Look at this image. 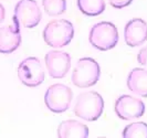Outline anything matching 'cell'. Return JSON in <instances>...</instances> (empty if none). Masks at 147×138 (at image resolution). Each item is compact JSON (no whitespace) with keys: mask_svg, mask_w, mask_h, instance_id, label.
<instances>
[{"mask_svg":"<svg viewBox=\"0 0 147 138\" xmlns=\"http://www.w3.org/2000/svg\"><path fill=\"white\" fill-rule=\"evenodd\" d=\"M104 110L103 97L97 92H83L76 97L74 105V114L79 118L88 122L98 119Z\"/></svg>","mask_w":147,"mask_h":138,"instance_id":"obj_1","label":"cell"},{"mask_svg":"<svg viewBox=\"0 0 147 138\" xmlns=\"http://www.w3.org/2000/svg\"><path fill=\"white\" fill-rule=\"evenodd\" d=\"M74 28L69 20H53L49 22L43 30L45 43L52 48H63L73 39Z\"/></svg>","mask_w":147,"mask_h":138,"instance_id":"obj_2","label":"cell"},{"mask_svg":"<svg viewBox=\"0 0 147 138\" xmlns=\"http://www.w3.org/2000/svg\"><path fill=\"white\" fill-rule=\"evenodd\" d=\"M101 76V67L92 58H82L78 61L72 73V83L75 86L85 88L95 85Z\"/></svg>","mask_w":147,"mask_h":138,"instance_id":"obj_4","label":"cell"},{"mask_svg":"<svg viewBox=\"0 0 147 138\" xmlns=\"http://www.w3.org/2000/svg\"><path fill=\"white\" fill-rule=\"evenodd\" d=\"M21 44L20 26L13 22L12 26L0 29V53L9 54L15 52Z\"/></svg>","mask_w":147,"mask_h":138,"instance_id":"obj_11","label":"cell"},{"mask_svg":"<svg viewBox=\"0 0 147 138\" xmlns=\"http://www.w3.org/2000/svg\"><path fill=\"white\" fill-rule=\"evenodd\" d=\"M41 11L36 0H20L16 5L13 22H17L20 28H34L41 21Z\"/></svg>","mask_w":147,"mask_h":138,"instance_id":"obj_6","label":"cell"},{"mask_svg":"<svg viewBox=\"0 0 147 138\" xmlns=\"http://www.w3.org/2000/svg\"><path fill=\"white\" fill-rule=\"evenodd\" d=\"M115 113L123 120L140 118L145 113V104L131 95H122L115 102Z\"/></svg>","mask_w":147,"mask_h":138,"instance_id":"obj_8","label":"cell"},{"mask_svg":"<svg viewBox=\"0 0 147 138\" xmlns=\"http://www.w3.org/2000/svg\"><path fill=\"white\" fill-rule=\"evenodd\" d=\"M88 40L90 43L100 51L111 50L115 48L118 42L117 28L112 22H98L91 28Z\"/></svg>","mask_w":147,"mask_h":138,"instance_id":"obj_3","label":"cell"},{"mask_svg":"<svg viewBox=\"0 0 147 138\" xmlns=\"http://www.w3.org/2000/svg\"><path fill=\"white\" fill-rule=\"evenodd\" d=\"M126 83L131 92L142 97H147V70L140 67L133 69L127 76Z\"/></svg>","mask_w":147,"mask_h":138,"instance_id":"obj_12","label":"cell"},{"mask_svg":"<svg viewBox=\"0 0 147 138\" xmlns=\"http://www.w3.org/2000/svg\"><path fill=\"white\" fill-rule=\"evenodd\" d=\"M109 1L112 7L116 8V9H122V8L129 6L133 0H109Z\"/></svg>","mask_w":147,"mask_h":138,"instance_id":"obj_17","label":"cell"},{"mask_svg":"<svg viewBox=\"0 0 147 138\" xmlns=\"http://www.w3.org/2000/svg\"><path fill=\"white\" fill-rule=\"evenodd\" d=\"M122 137L134 138V137H144L147 138V124L143 122L133 123L127 125L122 133Z\"/></svg>","mask_w":147,"mask_h":138,"instance_id":"obj_15","label":"cell"},{"mask_svg":"<svg viewBox=\"0 0 147 138\" xmlns=\"http://www.w3.org/2000/svg\"><path fill=\"white\" fill-rule=\"evenodd\" d=\"M73 93L72 90L64 84H54L47 90L44 94V103L53 113H64L70 108Z\"/></svg>","mask_w":147,"mask_h":138,"instance_id":"obj_5","label":"cell"},{"mask_svg":"<svg viewBox=\"0 0 147 138\" xmlns=\"http://www.w3.org/2000/svg\"><path fill=\"white\" fill-rule=\"evenodd\" d=\"M58 137L67 138V137H88V127L85 124L74 120L67 119L59 125L58 127Z\"/></svg>","mask_w":147,"mask_h":138,"instance_id":"obj_13","label":"cell"},{"mask_svg":"<svg viewBox=\"0 0 147 138\" xmlns=\"http://www.w3.org/2000/svg\"><path fill=\"white\" fill-rule=\"evenodd\" d=\"M137 61L140 65L147 66V46L143 48L137 54Z\"/></svg>","mask_w":147,"mask_h":138,"instance_id":"obj_18","label":"cell"},{"mask_svg":"<svg viewBox=\"0 0 147 138\" xmlns=\"http://www.w3.org/2000/svg\"><path fill=\"white\" fill-rule=\"evenodd\" d=\"M78 8L83 15L88 17L101 15L105 10L104 0H78Z\"/></svg>","mask_w":147,"mask_h":138,"instance_id":"obj_14","label":"cell"},{"mask_svg":"<svg viewBox=\"0 0 147 138\" xmlns=\"http://www.w3.org/2000/svg\"><path fill=\"white\" fill-rule=\"evenodd\" d=\"M124 39L131 48L142 45L147 40V22L138 18L129 20L124 29Z\"/></svg>","mask_w":147,"mask_h":138,"instance_id":"obj_10","label":"cell"},{"mask_svg":"<svg viewBox=\"0 0 147 138\" xmlns=\"http://www.w3.org/2000/svg\"><path fill=\"white\" fill-rule=\"evenodd\" d=\"M44 60L49 74L53 79L64 77L71 67V57L64 51L53 50L48 52Z\"/></svg>","mask_w":147,"mask_h":138,"instance_id":"obj_9","label":"cell"},{"mask_svg":"<svg viewBox=\"0 0 147 138\" xmlns=\"http://www.w3.org/2000/svg\"><path fill=\"white\" fill-rule=\"evenodd\" d=\"M44 11L49 15H59L66 10V0H42Z\"/></svg>","mask_w":147,"mask_h":138,"instance_id":"obj_16","label":"cell"},{"mask_svg":"<svg viewBox=\"0 0 147 138\" xmlns=\"http://www.w3.org/2000/svg\"><path fill=\"white\" fill-rule=\"evenodd\" d=\"M5 17H6V10H5V7L0 3V23L5 20Z\"/></svg>","mask_w":147,"mask_h":138,"instance_id":"obj_19","label":"cell"},{"mask_svg":"<svg viewBox=\"0 0 147 138\" xmlns=\"http://www.w3.org/2000/svg\"><path fill=\"white\" fill-rule=\"evenodd\" d=\"M18 77L26 86H39L44 81V70L40 60L30 57L21 61L18 66Z\"/></svg>","mask_w":147,"mask_h":138,"instance_id":"obj_7","label":"cell"}]
</instances>
